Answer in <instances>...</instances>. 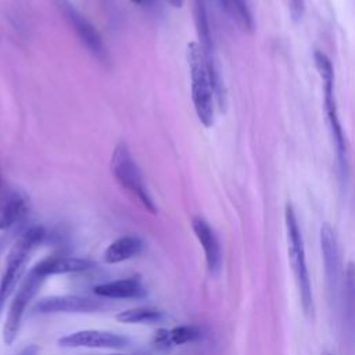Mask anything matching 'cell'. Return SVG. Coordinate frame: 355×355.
Wrapping results in <instances>:
<instances>
[{
  "mask_svg": "<svg viewBox=\"0 0 355 355\" xmlns=\"http://www.w3.org/2000/svg\"><path fill=\"white\" fill-rule=\"evenodd\" d=\"M118 322L122 323H159L164 320L165 313L159 309L155 308H132V309H126L122 311L121 313H118L116 316Z\"/></svg>",
  "mask_w": 355,
  "mask_h": 355,
  "instance_id": "cell-18",
  "label": "cell"
},
{
  "mask_svg": "<svg viewBox=\"0 0 355 355\" xmlns=\"http://www.w3.org/2000/svg\"><path fill=\"white\" fill-rule=\"evenodd\" d=\"M0 189H1V175H0Z\"/></svg>",
  "mask_w": 355,
  "mask_h": 355,
  "instance_id": "cell-25",
  "label": "cell"
},
{
  "mask_svg": "<svg viewBox=\"0 0 355 355\" xmlns=\"http://www.w3.org/2000/svg\"><path fill=\"white\" fill-rule=\"evenodd\" d=\"M191 226H193V232H194L196 237L198 239V241L204 250L208 269L211 272H216L220 266L222 252H220L219 240H218L215 232L207 223V220H204L202 218H198V216L193 219Z\"/></svg>",
  "mask_w": 355,
  "mask_h": 355,
  "instance_id": "cell-12",
  "label": "cell"
},
{
  "mask_svg": "<svg viewBox=\"0 0 355 355\" xmlns=\"http://www.w3.org/2000/svg\"><path fill=\"white\" fill-rule=\"evenodd\" d=\"M313 60H315L316 69L323 80L324 111H326V119H327L330 136L333 139L338 161H340L341 166L345 168L347 166V144H345V137H344V132L341 128V122L338 118L337 103H336V96H334V69H333L330 58L322 51H315Z\"/></svg>",
  "mask_w": 355,
  "mask_h": 355,
  "instance_id": "cell-4",
  "label": "cell"
},
{
  "mask_svg": "<svg viewBox=\"0 0 355 355\" xmlns=\"http://www.w3.org/2000/svg\"><path fill=\"white\" fill-rule=\"evenodd\" d=\"M320 248L324 265V276L327 284L329 300L337 309L341 305V294L344 287V275L341 263V252L334 229L329 223L320 226Z\"/></svg>",
  "mask_w": 355,
  "mask_h": 355,
  "instance_id": "cell-6",
  "label": "cell"
},
{
  "mask_svg": "<svg viewBox=\"0 0 355 355\" xmlns=\"http://www.w3.org/2000/svg\"><path fill=\"white\" fill-rule=\"evenodd\" d=\"M172 7H175V8H180L182 7V4H183V0H166Z\"/></svg>",
  "mask_w": 355,
  "mask_h": 355,
  "instance_id": "cell-23",
  "label": "cell"
},
{
  "mask_svg": "<svg viewBox=\"0 0 355 355\" xmlns=\"http://www.w3.org/2000/svg\"><path fill=\"white\" fill-rule=\"evenodd\" d=\"M43 280H44V277L42 275H39L33 268L29 270L28 276L22 280V283L10 305L8 315H7L4 327H3L4 344L11 345L14 343V340L17 338L26 305L35 297V294L37 293Z\"/></svg>",
  "mask_w": 355,
  "mask_h": 355,
  "instance_id": "cell-7",
  "label": "cell"
},
{
  "mask_svg": "<svg viewBox=\"0 0 355 355\" xmlns=\"http://www.w3.org/2000/svg\"><path fill=\"white\" fill-rule=\"evenodd\" d=\"M143 250V241L137 236H122L112 241L105 252L104 261L107 263H118L130 259L140 254Z\"/></svg>",
  "mask_w": 355,
  "mask_h": 355,
  "instance_id": "cell-16",
  "label": "cell"
},
{
  "mask_svg": "<svg viewBox=\"0 0 355 355\" xmlns=\"http://www.w3.org/2000/svg\"><path fill=\"white\" fill-rule=\"evenodd\" d=\"M111 355H123V354H111Z\"/></svg>",
  "mask_w": 355,
  "mask_h": 355,
  "instance_id": "cell-26",
  "label": "cell"
},
{
  "mask_svg": "<svg viewBox=\"0 0 355 355\" xmlns=\"http://www.w3.org/2000/svg\"><path fill=\"white\" fill-rule=\"evenodd\" d=\"M187 62L190 71L191 100L200 122L209 128L215 118V90L207 64V57L198 42L187 44Z\"/></svg>",
  "mask_w": 355,
  "mask_h": 355,
  "instance_id": "cell-1",
  "label": "cell"
},
{
  "mask_svg": "<svg viewBox=\"0 0 355 355\" xmlns=\"http://www.w3.org/2000/svg\"><path fill=\"white\" fill-rule=\"evenodd\" d=\"M94 263L89 259L76 258V257H47L37 262L33 269L42 275L44 279L50 275H62V273H75L83 272L93 268Z\"/></svg>",
  "mask_w": 355,
  "mask_h": 355,
  "instance_id": "cell-13",
  "label": "cell"
},
{
  "mask_svg": "<svg viewBox=\"0 0 355 355\" xmlns=\"http://www.w3.org/2000/svg\"><path fill=\"white\" fill-rule=\"evenodd\" d=\"M64 12H65L68 21L71 22V25L73 26V31L76 32V35L79 36L82 43L86 46V49L97 60H100L101 62H107L108 61L107 47H105L100 33L96 31V28L69 4L64 6Z\"/></svg>",
  "mask_w": 355,
  "mask_h": 355,
  "instance_id": "cell-9",
  "label": "cell"
},
{
  "mask_svg": "<svg viewBox=\"0 0 355 355\" xmlns=\"http://www.w3.org/2000/svg\"><path fill=\"white\" fill-rule=\"evenodd\" d=\"M222 11L234 22L241 31H252V15L244 0H216Z\"/></svg>",
  "mask_w": 355,
  "mask_h": 355,
  "instance_id": "cell-17",
  "label": "cell"
},
{
  "mask_svg": "<svg viewBox=\"0 0 355 355\" xmlns=\"http://www.w3.org/2000/svg\"><path fill=\"white\" fill-rule=\"evenodd\" d=\"M93 291L98 297L114 298V300L140 298L146 294V288L143 287L140 279L136 277V276L98 284V286L94 287Z\"/></svg>",
  "mask_w": 355,
  "mask_h": 355,
  "instance_id": "cell-14",
  "label": "cell"
},
{
  "mask_svg": "<svg viewBox=\"0 0 355 355\" xmlns=\"http://www.w3.org/2000/svg\"><path fill=\"white\" fill-rule=\"evenodd\" d=\"M169 337L172 345H182L197 341L201 337V330L196 326H176L169 330Z\"/></svg>",
  "mask_w": 355,
  "mask_h": 355,
  "instance_id": "cell-19",
  "label": "cell"
},
{
  "mask_svg": "<svg viewBox=\"0 0 355 355\" xmlns=\"http://www.w3.org/2000/svg\"><path fill=\"white\" fill-rule=\"evenodd\" d=\"M305 8V0H290V12L294 19H300L302 17Z\"/></svg>",
  "mask_w": 355,
  "mask_h": 355,
  "instance_id": "cell-21",
  "label": "cell"
},
{
  "mask_svg": "<svg viewBox=\"0 0 355 355\" xmlns=\"http://www.w3.org/2000/svg\"><path fill=\"white\" fill-rule=\"evenodd\" d=\"M284 223H286L287 241H288V258H290L291 268H293L295 282L298 286L301 304L306 313H312L313 297H312L309 273H308V268H306V262H305L302 234H301V229L297 222L295 212L290 204H287L286 209H284Z\"/></svg>",
  "mask_w": 355,
  "mask_h": 355,
  "instance_id": "cell-3",
  "label": "cell"
},
{
  "mask_svg": "<svg viewBox=\"0 0 355 355\" xmlns=\"http://www.w3.org/2000/svg\"><path fill=\"white\" fill-rule=\"evenodd\" d=\"M46 236L43 226H32L25 230L19 239L12 244L6 262V269L0 282V304L8 298L12 293L18 279L22 275L24 265L32 252V250L39 245Z\"/></svg>",
  "mask_w": 355,
  "mask_h": 355,
  "instance_id": "cell-5",
  "label": "cell"
},
{
  "mask_svg": "<svg viewBox=\"0 0 355 355\" xmlns=\"http://www.w3.org/2000/svg\"><path fill=\"white\" fill-rule=\"evenodd\" d=\"M154 344L158 348H165V347H171V337H169V330H158L154 336Z\"/></svg>",
  "mask_w": 355,
  "mask_h": 355,
  "instance_id": "cell-20",
  "label": "cell"
},
{
  "mask_svg": "<svg viewBox=\"0 0 355 355\" xmlns=\"http://www.w3.org/2000/svg\"><path fill=\"white\" fill-rule=\"evenodd\" d=\"M37 352H39V348L36 345H28L18 355H37Z\"/></svg>",
  "mask_w": 355,
  "mask_h": 355,
  "instance_id": "cell-22",
  "label": "cell"
},
{
  "mask_svg": "<svg viewBox=\"0 0 355 355\" xmlns=\"http://www.w3.org/2000/svg\"><path fill=\"white\" fill-rule=\"evenodd\" d=\"M29 211L28 197L18 190H8L0 194V230L10 229Z\"/></svg>",
  "mask_w": 355,
  "mask_h": 355,
  "instance_id": "cell-11",
  "label": "cell"
},
{
  "mask_svg": "<svg viewBox=\"0 0 355 355\" xmlns=\"http://www.w3.org/2000/svg\"><path fill=\"white\" fill-rule=\"evenodd\" d=\"M111 172L123 190L135 197L147 212L157 214L155 202L147 190L143 175L125 141H119L112 151Z\"/></svg>",
  "mask_w": 355,
  "mask_h": 355,
  "instance_id": "cell-2",
  "label": "cell"
},
{
  "mask_svg": "<svg viewBox=\"0 0 355 355\" xmlns=\"http://www.w3.org/2000/svg\"><path fill=\"white\" fill-rule=\"evenodd\" d=\"M103 306L98 300L80 295H51L39 300L35 311L39 313H71V312H93Z\"/></svg>",
  "mask_w": 355,
  "mask_h": 355,
  "instance_id": "cell-10",
  "label": "cell"
},
{
  "mask_svg": "<svg viewBox=\"0 0 355 355\" xmlns=\"http://www.w3.org/2000/svg\"><path fill=\"white\" fill-rule=\"evenodd\" d=\"M61 347L68 348H123L129 344V338L125 336L105 331V330H79L71 334H67L58 340Z\"/></svg>",
  "mask_w": 355,
  "mask_h": 355,
  "instance_id": "cell-8",
  "label": "cell"
},
{
  "mask_svg": "<svg viewBox=\"0 0 355 355\" xmlns=\"http://www.w3.org/2000/svg\"><path fill=\"white\" fill-rule=\"evenodd\" d=\"M132 1H133V3H136V4H140V3H143L144 0H132Z\"/></svg>",
  "mask_w": 355,
  "mask_h": 355,
  "instance_id": "cell-24",
  "label": "cell"
},
{
  "mask_svg": "<svg viewBox=\"0 0 355 355\" xmlns=\"http://www.w3.org/2000/svg\"><path fill=\"white\" fill-rule=\"evenodd\" d=\"M341 306L347 336L355 344V263L349 262L345 270L344 287L341 294Z\"/></svg>",
  "mask_w": 355,
  "mask_h": 355,
  "instance_id": "cell-15",
  "label": "cell"
}]
</instances>
